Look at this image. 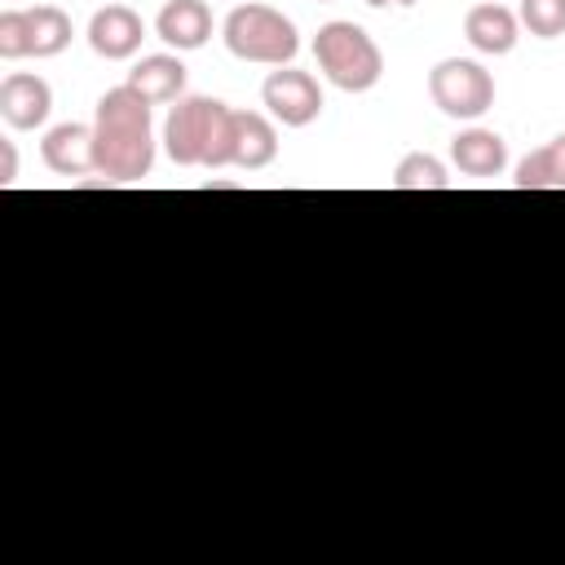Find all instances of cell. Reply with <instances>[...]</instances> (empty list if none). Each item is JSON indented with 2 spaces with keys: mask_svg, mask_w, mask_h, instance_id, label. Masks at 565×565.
I'll use <instances>...</instances> for the list:
<instances>
[{
  "mask_svg": "<svg viewBox=\"0 0 565 565\" xmlns=\"http://www.w3.org/2000/svg\"><path fill=\"white\" fill-rule=\"evenodd\" d=\"M163 150L177 168H225L234 150V110L216 97H177L163 124Z\"/></svg>",
  "mask_w": 565,
  "mask_h": 565,
  "instance_id": "obj_2",
  "label": "cell"
},
{
  "mask_svg": "<svg viewBox=\"0 0 565 565\" xmlns=\"http://www.w3.org/2000/svg\"><path fill=\"white\" fill-rule=\"evenodd\" d=\"M128 88L141 93L150 106L177 102V97L185 93V66H181V57H172V53H150V57H141V62L128 71Z\"/></svg>",
  "mask_w": 565,
  "mask_h": 565,
  "instance_id": "obj_12",
  "label": "cell"
},
{
  "mask_svg": "<svg viewBox=\"0 0 565 565\" xmlns=\"http://www.w3.org/2000/svg\"><path fill=\"white\" fill-rule=\"evenodd\" d=\"M516 190H565V132L516 163Z\"/></svg>",
  "mask_w": 565,
  "mask_h": 565,
  "instance_id": "obj_15",
  "label": "cell"
},
{
  "mask_svg": "<svg viewBox=\"0 0 565 565\" xmlns=\"http://www.w3.org/2000/svg\"><path fill=\"white\" fill-rule=\"evenodd\" d=\"M40 154H44V163H49L57 177L97 172V132H93L88 124H57V128L44 132Z\"/></svg>",
  "mask_w": 565,
  "mask_h": 565,
  "instance_id": "obj_8",
  "label": "cell"
},
{
  "mask_svg": "<svg viewBox=\"0 0 565 565\" xmlns=\"http://www.w3.org/2000/svg\"><path fill=\"white\" fill-rule=\"evenodd\" d=\"M260 102L269 106V115L287 128H305L322 115V88L309 71H269V79L260 84Z\"/></svg>",
  "mask_w": 565,
  "mask_h": 565,
  "instance_id": "obj_6",
  "label": "cell"
},
{
  "mask_svg": "<svg viewBox=\"0 0 565 565\" xmlns=\"http://www.w3.org/2000/svg\"><path fill=\"white\" fill-rule=\"evenodd\" d=\"M0 57H9V62L31 57V13L26 9L0 13Z\"/></svg>",
  "mask_w": 565,
  "mask_h": 565,
  "instance_id": "obj_19",
  "label": "cell"
},
{
  "mask_svg": "<svg viewBox=\"0 0 565 565\" xmlns=\"http://www.w3.org/2000/svg\"><path fill=\"white\" fill-rule=\"evenodd\" d=\"M450 159L463 177H499L508 163V141L490 128H468L450 141Z\"/></svg>",
  "mask_w": 565,
  "mask_h": 565,
  "instance_id": "obj_13",
  "label": "cell"
},
{
  "mask_svg": "<svg viewBox=\"0 0 565 565\" xmlns=\"http://www.w3.org/2000/svg\"><path fill=\"white\" fill-rule=\"evenodd\" d=\"M31 13V53L35 57H57L71 44V18L57 4H35Z\"/></svg>",
  "mask_w": 565,
  "mask_h": 565,
  "instance_id": "obj_16",
  "label": "cell"
},
{
  "mask_svg": "<svg viewBox=\"0 0 565 565\" xmlns=\"http://www.w3.org/2000/svg\"><path fill=\"white\" fill-rule=\"evenodd\" d=\"M521 26L539 40L565 35V0H521Z\"/></svg>",
  "mask_w": 565,
  "mask_h": 565,
  "instance_id": "obj_18",
  "label": "cell"
},
{
  "mask_svg": "<svg viewBox=\"0 0 565 565\" xmlns=\"http://www.w3.org/2000/svg\"><path fill=\"white\" fill-rule=\"evenodd\" d=\"M313 57L322 75L344 88V93H366L384 75V53L380 44L358 26V22H327L313 35Z\"/></svg>",
  "mask_w": 565,
  "mask_h": 565,
  "instance_id": "obj_3",
  "label": "cell"
},
{
  "mask_svg": "<svg viewBox=\"0 0 565 565\" xmlns=\"http://www.w3.org/2000/svg\"><path fill=\"white\" fill-rule=\"evenodd\" d=\"M274 154H278L274 124L265 115H256V110H234V150H230V163L256 172V168L274 163Z\"/></svg>",
  "mask_w": 565,
  "mask_h": 565,
  "instance_id": "obj_14",
  "label": "cell"
},
{
  "mask_svg": "<svg viewBox=\"0 0 565 565\" xmlns=\"http://www.w3.org/2000/svg\"><path fill=\"white\" fill-rule=\"evenodd\" d=\"M154 31L172 49H203L212 35V9L203 0H168L154 18Z\"/></svg>",
  "mask_w": 565,
  "mask_h": 565,
  "instance_id": "obj_11",
  "label": "cell"
},
{
  "mask_svg": "<svg viewBox=\"0 0 565 565\" xmlns=\"http://www.w3.org/2000/svg\"><path fill=\"white\" fill-rule=\"evenodd\" d=\"M97 172L106 181H141L154 163V132H150V102L128 84L106 88L97 102Z\"/></svg>",
  "mask_w": 565,
  "mask_h": 565,
  "instance_id": "obj_1",
  "label": "cell"
},
{
  "mask_svg": "<svg viewBox=\"0 0 565 565\" xmlns=\"http://www.w3.org/2000/svg\"><path fill=\"white\" fill-rule=\"evenodd\" d=\"M13 177H18V150L13 141H0V185H13Z\"/></svg>",
  "mask_w": 565,
  "mask_h": 565,
  "instance_id": "obj_20",
  "label": "cell"
},
{
  "mask_svg": "<svg viewBox=\"0 0 565 565\" xmlns=\"http://www.w3.org/2000/svg\"><path fill=\"white\" fill-rule=\"evenodd\" d=\"M225 49L238 62H260V66H287L300 53L296 22L282 18L269 4H238L225 18Z\"/></svg>",
  "mask_w": 565,
  "mask_h": 565,
  "instance_id": "obj_4",
  "label": "cell"
},
{
  "mask_svg": "<svg viewBox=\"0 0 565 565\" xmlns=\"http://www.w3.org/2000/svg\"><path fill=\"white\" fill-rule=\"evenodd\" d=\"M366 4H375V9H388V4H402V9H406V4H415V0H366Z\"/></svg>",
  "mask_w": 565,
  "mask_h": 565,
  "instance_id": "obj_21",
  "label": "cell"
},
{
  "mask_svg": "<svg viewBox=\"0 0 565 565\" xmlns=\"http://www.w3.org/2000/svg\"><path fill=\"white\" fill-rule=\"evenodd\" d=\"M53 110V88L40 79V75H26V71H13L4 84H0V119L18 132H31L49 119Z\"/></svg>",
  "mask_w": 565,
  "mask_h": 565,
  "instance_id": "obj_7",
  "label": "cell"
},
{
  "mask_svg": "<svg viewBox=\"0 0 565 565\" xmlns=\"http://www.w3.org/2000/svg\"><path fill=\"white\" fill-rule=\"evenodd\" d=\"M463 35L477 53H490V57H503L516 49V35H521V18L499 4V0H486V4H472L468 18H463Z\"/></svg>",
  "mask_w": 565,
  "mask_h": 565,
  "instance_id": "obj_10",
  "label": "cell"
},
{
  "mask_svg": "<svg viewBox=\"0 0 565 565\" xmlns=\"http://www.w3.org/2000/svg\"><path fill=\"white\" fill-rule=\"evenodd\" d=\"M428 97L450 119H481L494 106V79L481 62L446 57L428 71Z\"/></svg>",
  "mask_w": 565,
  "mask_h": 565,
  "instance_id": "obj_5",
  "label": "cell"
},
{
  "mask_svg": "<svg viewBox=\"0 0 565 565\" xmlns=\"http://www.w3.org/2000/svg\"><path fill=\"white\" fill-rule=\"evenodd\" d=\"M393 190H450V177H446L441 159L415 150V154H406V159L397 163V172H393Z\"/></svg>",
  "mask_w": 565,
  "mask_h": 565,
  "instance_id": "obj_17",
  "label": "cell"
},
{
  "mask_svg": "<svg viewBox=\"0 0 565 565\" xmlns=\"http://www.w3.org/2000/svg\"><path fill=\"white\" fill-rule=\"evenodd\" d=\"M141 40H146V26H141V18H137L128 4H106V9H97L93 22H88V44H93V53L106 57V62L132 57V53L141 49Z\"/></svg>",
  "mask_w": 565,
  "mask_h": 565,
  "instance_id": "obj_9",
  "label": "cell"
}]
</instances>
